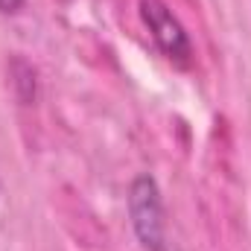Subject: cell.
<instances>
[{
    "label": "cell",
    "instance_id": "obj_3",
    "mask_svg": "<svg viewBox=\"0 0 251 251\" xmlns=\"http://www.w3.org/2000/svg\"><path fill=\"white\" fill-rule=\"evenodd\" d=\"M12 76H15L18 91H21V85H24L21 102H24V105H29V102L35 100V70L24 62V59H12Z\"/></svg>",
    "mask_w": 251,
    "mask_h": 251
},
{
    "label": "cell",
    "instance_id": "obj_1",
    "mask_svg": "<svg viewBox=\"0 0 251 251\" xmlns=\"http://www.w3.org/2000/svg\"><path fill=\"white\" fill-rule=\"evenodd\" d=\"M128 216L137 243L146 251H167V222H164V201L158 181L143 173L128 187Z\"/></svg>",
    "mask_w": 251,
    "mask_h": 251
},
{
    "label": "cell",
    "instance_id": "obj_4",
    "mask_svg": "<svg viewBox=\"0 0 251 251\" xmlns=\"http://www.w3.org/2000/svg\"><path fill=\"white\" fill-rule=\"evenodd\" d=\"M26 0H0V15H18Z\"/></svg>",
    "mask_w": 251,
    "mask_h": 251
},
{
    "label": "cell",
    "instance_id": "obj_2",
    "mask_svg": "<svg viewBox=\"0 0 251 251\" xmlns=\"http://www.w3.org/2000/svg\"><path fill=\"white\" fill-rule=\"evenodd\" d=\"M140 18L149 26V35L158 44V50L170 62L187 67L193 59V44H190V35L181 26V21L170 12V6L164 0H140Z\"/></svg>",
    "mask_w": 251,
    "mask_h": 251
}]
</instances>
